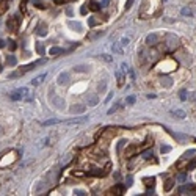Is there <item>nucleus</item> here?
I'll list each match as a JSON object with an SVG mask.
<instances>
[{
    "label": "nucleus",
    "instance_id": "f257e3e1",
    "mask_svg": "<svg viewBox=\"0 0 196 196\" xmlns=\"http://www.w3.org/2000/svg\"><path fill=\"white\" fill-rule=\"evenodd\" d=\"M44 60H38V61H33V63H30V64L27 66H22L19 71H16V72H11L9 74V79H13V77H19V75H22V74H25V72H28V71H32V69H35L36 66H39V64H44Z\"/></svg>",
    "mask_w": 196,
    "mask_h": 196
},
{
    "label": "nucleus",
    "instance_id": "f03ea898",
    "mask_svg": "<svg viewBox=\"0 0 196 196\" xmlns=\"http://www.w3.org/2000/svg\"><path fill=\"white\" fill-rule=\"evenodd\" d=\"M11 99L13 101H21V99H25V101H32L33 96L30 94V91L27 88H19L16 91L11 93Z\"/></svg>",
    "mask_w": 196,
    "mask_h": 196
},
{
    "label": "nucleus",
    "instance_id": "7ed1b4c3",
    "mask_svg": "<svg viewBox=\"0 0 196 196\" xmlns=\"http://www.w3.org/2000/svg\"><path fill=\"white\" fill-rule=\"evenodd\" d=\"M165 42H166L168 50H174V49L179 47L181 39H179V36H176L174 33H166V35H165Z\"/></svg>",
    "mask_w": 196,
    "mask_h": 196
},
{
    "label": "nucleus",
    "instance_id": "20e7f679",
    "mask_svg": "<svg viewBox=\"0 0 196 196\" xmlns=\"http://www.w3.org/2000/svg\"><path fill=\"white\" fill-rule=\"evenodd\" d=\"M19 25H21V16H13V19L8 21V28L13 32H17Z\"/></svg>",
    "mask_w": 196,
    "mask_h": 196
},
{
    "label": "nucleus",
    "instance_id": "39448f33",
    "mask_svg": "<svg viewBox=\"0 0 196 196\" xmlns=\"http://www.w3.org/2000/svg\"><path fill=\"white\" fill-rule=\"evenodd\" d=\"M158 42H160V36L157 35V33H151V35H148L146 36V44L148 46H157Z\"/></svg>",
    "mask_w": 196,
    "mask_h": 196
},
{
    "label": "nucleus",
    "instance_id": "423d86ee",
    "mask_svg": "<svg viewBox=\"0 0 196 196\" xmlns=\"http://www.w3.org/2000/svg\"><path fill=\"white\" fill-rule=\"evenodd\" d=\"M179 193H181V195H187V193H190V195H196V185H193V184L182 185V187L179 188Z\"/></svg>",
    "mask_w": 196,
    "mask_h": 196
},
{
    "label": "nucleus",
    "instance_id": "0eeeda50",
    "mask_svg": "<svg viewBox=\"0 0 196 196\" xmlns=\"http://www.w3.org/2000/svg\"><path fill=\"white\" fill-rule=\"evenodd\" d=\"M85 110H86V105H82V104H74L69 107V111L72 115H80V113H85Z\"/></svg>",
    "mask_w": 196,
    "mask_h": 196
},
{
    "label": "nucleus",
    "instance_id": "6e6552de",
    "mask_svg": "<svg viewBox=\"0 0 196 196\" xmlns=\"http://www.w3.org/2000/svg\"><path fill=\"white\" fill-rule=\"evenodd\" d=\"M88 121V118L83 116V118H72V119H68V121H64L66 126H77V124H85V122Z\"/></svg>",
    "mask_w": 196,
    "mask_h": 196
},
{
    "label": "nucleus",
    "instance_id": "1a4fd4ad",
    "mask_svg": "<svg viewBox=\"0 0 196 196\" xmlns=\"http://www.w3.org/2000/svg\"><path fill=\"white\" fill-rule=\"evenodd\" d=\"M97 102H99V97L96 94H93V93H88V94H86V104H88L89 107L97 105Z\"/></svg>",
    "mask_w": 196,
    "mask_h": 196
},
{
    "label": "nucleus",
    "instance_id": "9d476101",
    "mask_svg": "<svg viewBox=\"0 0 196 196\" xmlns=\"http://www.w3.org/2000/svg\"><path fill=\"white\" fill-rule=\"evenodd\" d=\"M52 104L55 105L58 110H63V107H64V99L63 97H58V96H54L52 94Z\"/></svg>",
    "mask_w": 196,
    "mask_h": 196
},
{
    "label": "nucleus",
    "instance_id": "9b49d317",
    "mask_svg": "<svg viewBox=\"0 0 196 196\" xmlns=\"http://www.w3.org/2000/svg\"><path fill=\"white\" fill-rule=\"evenodd\" d=\"M56 83L58 85H68L69 83V74L68 72H61V74L56 77Z\"/></svg>",
    "mask_w": 196,
    "mask_h": 196
},
{
    "label": "nucleus",
    "instance_id": "f8f14e48",
    "mask_svg": "<svg viewBox=\"0 0 196 196\" xmlns=\"http://www.w3.org/2000/svg\"><path fill=\"white\" fill-rule=\"evenodd\" d=\"M68 27L72 28L74 32H82V28H83L80 22H75V21H69V22H68Z\"/></svg>",
    "mask_w": 196,
    "mask_h": 196
},
{
    "label": "nucleus",
    "instance_id": "ddd939ff",
    "mask_svg": "<svg viewBox=\"0 0 196 196\" xmlns=\"http://www.w3.org/2000/svg\"><path fill=\"white\" fill-rule=\"evenodd\" d=\"M193 155H195V149H190V151H187V152H184V154H182V157H181V162L190 160V158H193Z\"/></svg>",
    "mask_w": 196,
    "mask_h": 196
},
{
    "label": "nucleus",
    "instance_id": "4468645a",
    "mask_svg": "<svg viewBox=\"0 0 196 196\" xmlns=\"http://www.w3.org/2000/svg\"><path fill=\"white\" fill-rule=\"evenodd\" d=\"M36 33H38L39 36H46V35H47V25H46V24H39Z\"/></svg>",
    "mask_w": 196,
    "mask_h": 196
},
{
    "label": "nucleus",
    "instance_id": "2eb2a0df",
    "mask_svg": "<svg viewBox=\"0 0 196 196\" xmlns=\"http://www.w3.org/2000/svg\"><path fill=\"white\" fill-rule=\"evenodd\" d=\"M174 179H171V177H169V179H166V182H165V185H163V190L165 191H169V190H171V188H173V185H174Z\"/></svg>",
    "mask_w": 196,
    "mask_h": 196
},
{
    "label": "nucleus",
    "instance_id": "dca6fc26",
    "mask_svg": "<svg viewBox=\"0 0 196 196\" xmlns=\"http://www.w3.org/2000/svg\"><path fill=\"white\" fill-rule=\"evenodd\" d=\"M160 83H162V86H165V88H169V86L173 85V80L169 77H162L160 79Z\"/></svg>",
    "mask_w": 196,
    "mask_h": 196
},
{
    "label": "nucleus",
    "instance_id": "f3484780",
    "mask_svg": "<svg viewBox=\"0 0 196 196\" xmlns=\"http://www.w3.org/2000/svg\"><path fill=\"white\" fill-rule=\"evenodd\" d=\"M122 191H124V187L122 185H116V187H113L110 190L111 195H122Z\"/></svg>",
    "mask_w": 196,
    "mask_h": 196
},
{
    "label": "nucleus",
    "instance_id": "a211bd4d",
    "mask_svg": "<svg viewBox=\"0 0 196 196\" xmlns=\"http://www.w3.org/2000/svg\"><path fill=\"white\" fill-rule=\"evenodd\" d=\"M16 63H17V60L14 55H6V64L8 66H16Z\"/></svg>",
    "mask_w": 196,
    "mask_h": 196
},
{
    "label": "nucleus",
    "instance_id": "6ab92c4d",
    "mask_svg": "<svg viewBox=\"0 0 196 196\" xmlns=\"http://www.w3.org/2000/svg\"><path fill=\"white\" fill-rule=\"evenodd\" d=\"M88 8L91 9V11H99V9H101V5H99L96 0H93V2H89V6H88Z\"/></svg>",
    "mask_w": 196,
    "mask_h": 196
},
{
    "label": "nucleus",
    "instance_id": "aec40b11",
    "mask_svg": "<svg viewBox=\"0 0 196 196\" xmlns=\"http://www.w3.org/2000/svg\"><path fill=\"white\" fill-rule=\"evenodd\" d=\"M46 79V74H41V75H38V77H35L32 80V83L33 85H39V83H42V80Z\"/></svg>",
    "mask_w": 196,
    "mask_h": 196
},
{
    "label": "nucleus",
    "instance_id": "412c9836",
    "mask_svg": "<svg viewBox=\"0 0 196 196\" xmlns=\"http://www.w3.org/2000/svg\"><path fill=\"white\" fill-rule=\"evenodd\" d=\"M173 137H174L176 140H179L181 143H185V141L188 140V137H187V135H182V134H173Z\"/></svg>",
    "mask_w": 196,
    "mask_h": 196
},
{
    "label": "nucleus",
    "instance_id": "4be33fe9",
    "mask_svg": "<svg viewBox=\"0 0 196 196\" xmlns=\"http://www.w3.org/2000/svg\"><path fill=\"white\" fill-rule=\"evenodd\" d=\"M181 13H182V16H188V17H190V16L193 14V11H191L190 6H184V8L181 9Z\"/></svg>",
    "mask_w": 196,
    "mask_h": 196
},
{
    "label": "nucleus",
    "instance_id": "5701e85b",
    "mask_svg": "<svg viewBox=\"0 0 196 196\" xmlns=\"http://www.w3.org/2000/svg\"><path fill=\"white\" fill-rule=\"evenodd\" d=\"M141 155H143L144 160H152V155H154V154H152V149H148V151H144Z\"/></svg>",
    "mask_w": 196,
    "mask_h": 196
},
{
    "label": "nucleus",
    "instance_id": "b1692460",
    "mask_svg": "<svg viewBox=\"0 0 196 196\" xmlns=\"http://www.w3.org/2000/svg\"><path fill=\"white\" fill-rule=\"evenodd\" d=\"M60 54H64V50H63L61 47H52L50 49V55H60Z\"/></svg>",
    "mask_w": 196,
    "mask_h": 196
},
{
    "label": "nucleus",
    "instance_id": "393cba45",
    "mask_svg": "<svg viewBox=\"0 0 196 196\" xmlns=\"http://www.w3.org/2000/svg\"><path fill=\"white\" fill-rule=\"evenodd\" d=\"M173 115H174L176 118H179V119H184L185 118V111L184 110H174V111H173Z\"/></svg>",
    "mask_w": 196,
    "mask_h": 196
},
{
    "label": "nucleus",
    "instance_id": "a878e982",
    "mask_svg": "<svg viewBox=\"0 0 196 196\" xmlns=\"http://www.w3.org/2000/svg\"><path fill=\"white\" fill-rule=\"evenodd\" d=\"M60 119H49V121H44L42 122V126H55V124H60Z\"/></svg>",
    "mask_w": 196,
    "mask_h": 196
},
{
    "label": "nucleus",
    "instance_id": "bb28decb",
    "mask_svg": "<svg viewBox=\"0 0 196 196\" xmlns=\"http://www.w3.org/2000/svg\"><path fill=\"white\" fill-rule=\"evenodd\" d=\"M36 50H38L39 55H44V46H42V42H36Z\"/></svg>",
    "mask_w": 196,
    "mask_h": 196
},
{
    "label": "nucleus",
    "instance_id": "cd10ccee",
    "mask_svg": "<svg viewBox=\"0 0 196 196\" xmlns=\"http://www.w3.org/2000/svg\"><path fill=\"white\" fill-rule=\"evenodd\" d=\"M105 88H107V82H105V80H102L101 83L97 85V89H99V93H104V91H105Z\"/></svg>",
    "mask_w": 196,
    "mask_h": 196
},
{
    "label": "nucleus",
    "instance_id": "c85d7f7f",
    "mask_svg": "<svg viewBox=\"0 0 196 196\" xmlns=\"http://www.w3.org/2000/svg\"><path fill=\"white\" fill-rule=\"evenodd\" d=\"M8 3H9V0H3V2L0 3V13H3L6 8H8Z\"/></svg>",
    "mask_w": 196,
    "mask_h": 196
},
{
    "label": "nucleus",
    "instance_id": "c756f323",
    "mask_svg": "<svg viewBox=\"0 0 196 196\" xmlns=\"http://www.w3.org/2000/svg\"><path fill=\"white\" fill-rule=\"evenodd\" d=\"M116 77H118V85L119 86H122V83H124V77H122V74H121V72H116Z\"/></svg>",
    "mask_w": 196,
    "mask_h": 196
},
{
    "label": "nucleus",
    "instance_id": "7c9ffc66",
    "mask_svg": "<svg viewBox=\"0 0 196 196\" xmlns=\"http://www.w3.org/2000/svg\"><path fill=\"white\" fill-rule=\"evenodd\" d=\"M74 71H77V72H86V71H88V66H75Z\"/></svg>",
    "mask_w": 196,
    "mask_h": 196
},
{
    "label": "nucleus",
    "instance_id": "2f4dec72",
    "mask_svg": "<svg viewBox=\"0 0 196 196\" xmlns=\"http://www.w3.org/2000/svg\"><path fill=\"white\" fill-rule=\"evenodd\" d=\"M8 47H9V50H14V49L17 47V44H16L13 39H9V41H8Z\"/></svg>",
    "mask_w": 196,
    "mask_h": 196
},
{
    "label": "nucleus",
    "instance_id": "473e14b6",
    "mask_svg": "<svg viewBox=\"0 0 196 196\" xmlns=\"http://www.w3.org/2000/svg\"><path fill=\"white\" fill-rule=\"evenodd\" d=\"M154 181H155L154 177H146V179H144V184H146V185H151V187H152V185H154Z\"/></svg>",
    "mask_w": 196,
    "mask_h": 196
},
{
    "label": "nucleus",
    "instance_id": "72a5a7b5",
    "mask_svg": "<svg viewBox=\"0 0 196 196\" xmlns=\"http://www.w3.org/2000/svg\"><path fill=\"white\" fill-rule=\"evenodd\" d=\"M88 25H89V27H94V25H97V21H96L94 17H89L88 19Z\"/></svg>",
    "mask_w": 196,
    "mask_h": 196
},
{
    "label": "nucleus",
    "instance_id": "f704fd0d",
    "mask_svg": "<svg viewBox=\"0 0 196 196\" xmlns=\"http://www.w3.org/2000/svg\"><path fill=\"white\" fill-rule=\"evenodd\" d=\"M113 50H115V52H116V54H118V55H121V54H122L121 47H119V46L116 44V42H115V44H113Z\"/></svg>",
    "mask_w": 196,
    "mask_h": 196
},
{
    "label": "nucleus",
    "instance_id": "c9c22d12",
    "mask_svg": "<svg viewBox=\"0 0 196 196\" xmlns=\"http://www.w3.org/2000/svg\"><path fill=\"white\" fill-rule=\"evenodd\" d=\"M179 97H181L182 101H187V91H185V89H182V91L179 93Z\"/></svg>",
    "mask_w": 196,
    "mask_h": 196
},
{
    "label": "nucleus",
    "instance_id": "e433bc0d",
    "mask_svg": "<svg viewBox=\"0 0 196 196\" xmlns=\"http://www.w3.org/2000/svg\"><path fill=\"white\" fill-rule=\"evenodd\" d=\"M102 35H104V32L101 30V32L94 33V35H89V39H94V38H97V36H102Z\"/></svg>",
    "mask_w": 196,
    "mask_h": 196
},
{
    "label": "nucleus",
    "instance_id": "4c0bfd02",
    "mask_svg": "<svg viewBox=\"0 0 196 196\" xmlns=\"http://www.w3.org/2000/svg\"><path fill=\"white\" fill-rule=\"evenodd\" d=\"M74 195H77V196H85L86 191H85V190H74Z\"/></svg>",
    "mask_w": 196,
    "mask_h": 196
},
{
    "label": "nucleus",
    "instance_id": "58836bf2",
    "mask_svg": "<svg viewBox=\"0 0 196 196\" xmlns=\"http://www.w3.org/2000/svg\"><path fill=\"white\" fill-rule=\"evenodd\" d=\"M126 102H127V104H135V97L134 96H129V97L126 99Z\"/></svg>",
    "mask_w": 196,
    "mask_h": 196
},
{
    "label": "nucleus",
    "instance_id": "ea45409f",
    "mask_svg": "<svg viewBox=\"0 0 196 196\" xmlns=\"http://www.w3.org/2000/svg\"><path fill=\"white\" fill-rule=\"evenodd\" d=\"M160 151H162V154H163V152L166 154V152L171 151V148H169V146H162V149H160Z\"/></svg>",
    "mask_w": 196,
    "mask_h": 196
},
{
    "label": "nucleus",
    "instance_id": "a19ab883",
    "mask_svg": "<svg viewBox=\"0 0 196 196\" xmlns=\"http://www.w3.org/2000/svg\"><path fill=\"white\" fill-rule=\"evenodd\" d=\"M118 105H119V104H116V105H115V107H111V108H110V110H108V115H113V113H115L116 110H118Z\"/></svg>",
    "mask_w": 196,
    "mask_h": 196
},
{
    "label": "nucleus",
    "instance_id": "79ce46f5",
    "mask_svg": "<svg viewBox=\"0 0 196 196\" xmlns=\"http://www.w3.org/2000/svg\"><path fill=\"white\" fill-rule=\"evenodd\" d=\"M129 42H130V39H129V38H122V39H121V44H122V46H127Z\"/></svg>",
    "mask_w": 196,
    "mask_h": 196
},
{
    "label": "nucleus",
    "instance_id": "37998d69",
    "mask_svg": "<svg viewBox=\"0 0 196 196\" xmlns=\"http://www.w3.org/2000/svg\"><path fill=\"white\" fill-rule=\"evenodd\" d=\"M124 144H126V141H124V140H121V141H119V144H118V152L122 149V146H124Z\"/></svg>",
    "mask_w": 196,
    "mask_h": 196
},
{
    "label": "nucleus",
    "instance_id": "c03bdc74",
    "mask_svg": "<svg viewBox=\"0 0 196 196\" xmlns=\"http://www.w3.org/2000/svg\"><path fill=\"white\" fill-rule=\"evenodd\" d=\"M132 3H134V0H127V3H126V9H129L132 6Z\"/></svg>",
    "mask_w": 196,
    "mask_h": 196
},
{
    "label": "nucleus",
    "instance_id": "a18cd8bd",
    "mask_svg": "<svg viewBox=\"0 0 196 196\" xmlns=\"http://www.w3.org/2000/svg\"><path fill=\"white\" fill-rule=\"evenodd\" d=\"M193 168H196V162H191V163L188 165V169H193Z\"/></svg>",
    "mask_w": 196,
    "mask_h": 196
},
{
    "label": "nucleus",
    "instance_id": "49530a36",
    "mask_svg": "<svg viewBox=\"0 0 196 196\" xmlns=\"http://www.w3.org/2000/svg\"><path fill=\"white\" fill-rule=\"evenodd\" d=\"M190 99H191V101H193V102H196V91H195V93H191Z\"/></svg>",
    "mask_w": 196,
    "mask_h": 196
},
{
    "label": "nucleus",
    "instance_id": "de8ad7c7",
    "mask_svg": "<svg viewBox=\"0 0 196 196\" xmlns=\"http://www.w3.org/2000/svg\"><path fill=\"white\" fill-rule=\"evenodd\" d=\"M179 181H181V182L187 181V177H185V174H181V176H179Z\"/></svg>",
    "mask_w": 196,
    "mask_h": 196
},
{
    "label": "nucleus",
    "instance_id": "09e8293b",
    "mask_svg": "<svg viewBox=\"0 0 196 196\" xmlns=\"http://www.w3.org/2000/svg\"><path fill=\"white\" fill-rule=\"evenodd\" d=\"M102 58L107 60V61H111V56H108V55H102Z\"/></svg>",
    "mask_w": 196,
    "mask_h": 196
},
{
    "label": "nucleus",
    "instance_id": "8fccbe9b",
    "mask_svg": "<svg viewBox=\"0 0 196 196\" xmlns=\"http://www.w3.org/2000/svg\"><path fill=\"white\" fill-rule=\"evenodd\" d=\"M80 13H82V14H86V6H82V9H80Z\"/></svg>",
    "mask_w": 196,
    "mask_h": 196
},
{
    "label": "nucleus",
    "instance_id": "3c124183",
    "mask_svg": "<svg viewBox=\"0 0 196 196\" xmlns=\"http://www.w3.org/2000/svg\"><path fill=\"white\" fill-rule=\"evenodd\" d=\"M121 68H122V71H127V64H126V63H122Z\"/></svg>",
    "mask_w": 196,
    "mask_h": 196
},
{
    "label": "nucleus",
    "instance_id": "603ef678",
    "mask_svg": "<svg viewBox=\"0 0 196 196\" xmlns=\"http://www.w3.org/2000/svg\"><path fill=\"white\" fill-rule=\"evenodd\" d=\"M66 13H68L69 16H72V8H68V9H66Z\"/></svg>",
    "mask_w": 196,
    "mask_h": 196
},
{
    "label": "nucleus",
    "instance_id": "864d4df0",
    "mask_svg": "<svg viewBox=\"0 0 196 196\" xmlns=\"http://www.w3.org/2000/svg\"><path fill=\"white\" fill-rule=\"evenodd\" d=\"M111 96H113V93H110V94L107 96V99H105V102H108V101H110V99H111Z\"/></svg>",
    "mask_w": 196,
    "mask_h": 196
},
{
    "label": "nucleus",
    "instance_id": "5fc2aeb1",
    "mask_svg": "<svg viewBox=\"0 0 196 196\" xmlns=\"http://www.w3.org/2000/svg\"><path fill=\"white\" fill-rule=\"evenodd\" d=\"M5 46H6V44H5V41H2V39H0V49L5 47Z\"/></svg>",
    "mask_w": 196,
    "mask_h": 196
},
{
    "label": "nucleus",
    "instance_id": "6e6d98bb",
    "mask_svg": "<svg viewBox=\"0 0 196 196\" xmlns=\"http://www.w3.org/2000/svg\"><path fill=\"white\" fill-rule=\"evenodd\" d=\"M146 195H154V190H146Z\"/></svg>",
    "mask_w": 196,
    "mask_h": 196
},
{
    "label": "nucleus",
    "instance_id": "4d7b16f0",
    "mask_svg": "<svg viewBox=\"0 0 196 196\" xmlns=\"http://www.w3.org/2000/svg\"><path fill=\"white\" fill-rule=\"evenodd\" d=\"M55 2H56V3H66L68 0H55Z\"/></svg>",
    "mask_w": 196,
    "mask_h": 196
},
{
    "label": "nucleus",
    "instance_id": "13d9d810",
    "mask_svg": "<svg viewBox=\"0 0 196 196\" xmlns=\"http://www.w3.org/2000/svg\"><path fill=\"white\" fill-rule=\"evenodd\" d=\"M0 134H2V127H0Z\"/></svg>",
    "mask_w": 196,
    "mask_h": 196
},
{
    "label": "nucleus",
    "instance_id": "bf43d9fd",
    "mask_svg": "<svg viewBox=\"0 0 196 196\" xmlns=\"http://www.w3.org/2000/svg\"><path fill=\"white\" fill-rule=\"evenodd\" d=\"M0 71H2V64H0Z\"/></svg>",
    "mask_w": 196,
    "mask_h": 196
},
{
    "label": "nucleus",
    "instance_id": "052dcab7",
    "mask_svg": "<svg viewBox=\"0 0 196 196\" xmlns=\"http://www.w3.org/2000/svg\"><path fill=\"white\" fill-rule=\"evenodd\" d=\"M24 2H27V0H24Z\"/></svg>",
    "mask_w": 196,
    "mask_h": 196
}]
</instances>
